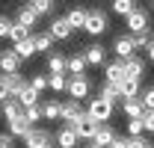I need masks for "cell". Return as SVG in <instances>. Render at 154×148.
<instances>
[{
	"instance_id": "obj_1",
	"label": "cell",
	"mask_w": 154,
	"mask_h": 148,
	"mask_svg": "<svg viewBox=\"0 0 154 148\" xmlns=\"http://www.w3.org/2000/svg\"><path fill=\"white\" fill-rule=\"evenodd\" d=\"M86 113H89L95 122H110V119H113V113H116V104L98 95V98H89V104H86Z\"/></svg>"
},
{
	"instance_id": "obj_2",
	"label": "cell",
	"mask_w": 154,
	"mask_h": 148,
	"mask_svg": "<svg viewBox=\"0 0 154 148\" xmlns=\"http://www.w3.org/2000/svg\"><path fill=\"white\" fill-rule=\"evenodd\" d=\"M89 36H104L107 30H110V18H107V12H101V9H89V15H86V27H83Z\"/></svg>"
},
{
	"instance_id": "obj_3",
	"label": "cell",
	"mask_w": 154,
	"mask_h": 148,
	"mask_svg": "<svg viewBox=\"0 0 154 148\" xmlns=\"http://www.w3.org/2000/svg\"><path fill=\"white\" fill-rule=\"evenodd\" d=\"M65 92H68V98H74V101H83V98H89V92H92V83H89L86 74H71Z\"/></svg>"
},
{
	"instance_id": "obj_4",
	"label": "cell",
	"mask_w": 154,
	"mask_h": 148,
	"mask_svg": "<svg viewBox=\"0 0 154 148\" xmlns=\"http://www.w3.org/2000/svg\"><path fill=\"white\" fill-rule=\"evenodd\" d=\"M98 125H101V122H95L86 110H83V116H77V122H71V128L77 130V136H80V139H86V142H89V139H95Z\"/></svg>"
},
{
	"instance_id": "obj_5",
	"label": "cell",
	"mask_w": 154,
	"mask_h": 148,
	"mask_svg": "<svg viewBox=\"0 0 154 148\" xmlns=\"http://www.w3.org/2000/svg\"><path fill=\"white\" fill-rule=\"evenodd\" d=\"M83 56H86V65H89V68H101V65L107 62V48L98 45V42H92V45L83 48Z\"/></svg>"
},
{
	"instance_id": "obj_6",
	"label": "cell",
	"mask_w": 154,
	"mask_h": 148,
	"mask_svg": "<svg viewBox=\"0 0 154 148\" xmlns=\"http://www.w3.org/2000/svg\"><path fill=\"white\" fill-rule=\"evenodd\" d=\"M48 33H51V39H54V42H68V39L74 36V30L68 27V21H65V18H51Z\"/></svg>"
},
{
	"instance_id": "obj_7",
	"label": "cell",
	"mask_w": 154,
	"mask_h": 148,
	"mask_svg": "<svg viewBox=\"0 0 154 148\" xmlns=\"http://www.w3.org/2000/svg\"><path fill=\"white\" fill-rule=\"evenodd\" d=\"M125 27L131 30V36H134V33H139V30H148V27H151L148 12H145V9H134V12L125 18Z\"/></svg>"
},
{
	"instance_id": "obj_8",
	"label": "cell",
	"mask_w": 154,
	"mask_h": 148,
	"mask_svg": "<svg viewBox=\"0 0 154 148\" xmlns=\"http://www.w3.org/2000/svg\"><path fill=\"white\" fill-rule=\"evenodd\" d=\"M51 145V130L45 128H33L24 136V148H48Z\"/></svg>"
},
{
	"instance_id": "obj_9",
	"label": "cell",
	"mask_w": 154,
	"mask_h": 148,
	"mask_svg": "<svg viewBox=\"0 0 154 148\" xmlns=\"http://www.w3.org/2000/svg\"><path fill=\"white\" fill-rule=\"evenodd\" d=\"M80 145V136H77V130L71 125H65L62 122V128L57 130V148H77Z\"/></svg>"
},
{
	"instance_id": "obj_10",
	"label": "cell",
	"mask_w": 154,
	"mask_h": 148,
	"mask_svg": "<svg viewBox=\"0 0 154 148\" xmlns=\"http://www.w3.org/2000/svg\"><path fill=\"white\" fill-rule=\"evenodd\" d=\"M21 59L15 51H0V74H18L21 71Z\"/></svg>"
},
{
	"instance_id": "obj_11",
	"label": "cell",
	"mask_w": 154,
	"mask_h": 148,
	"mask_svg": "<svg viewBox=\"0 0 154 148\" xmlns=\"http://www.w3.org/2000/svg\"><path fill=\"white\" fill-rule=\"evenodd\" d=\"M113 54L119 56V59H128V56L136 54V45H134V36H119L113 42Z\"/></svg>"
},
{
	"instance_id": "obj_12",
	"label": "cell",
	"mask_w": 154,
	"mask_h": 148,
	"mask_svg": "<svg viewBox=\"0 0 154 148\" xmlns=\"http://www.w3.org/2000/svg\"><path fill=\"white\" fill-rule=\"evenodd\" d=\"M0 116H3L6 122H12V119L24 116V107H21V101H18V98H6V101H0Z\"/></svg>"
},
{
	"instance_id": "obj_13",
	"label": "cell",
	"mask_w": 154,
	"mask_h": 148,
	"mask_svg": "<svg viewBox=\"0 0 154 148\" xmlns=\"http://www.w3.org/2000/svg\"><path fill=\"white\" fill-rule=\"evenodd\" d=\"M104 80H107V83H122V80H125V59L107 62V65H104Z\"/></svg>"
},
{
	"instance_id": "obj_14",
	"label": "cell",
	"mask_w": 154,
	"mask_h": 148,
	"mask_svg": "<svg viewBox=\"0 0 154 148\" xmlns=\"http://www.w3.org/2000/svg\"><path fill=\"white\" fill-rule=\"evenodd\" d=\"M77 116H83V104L80 101H74V98H68V101H62V122L65 125H71V122H77Z\"/></svg>"
},
{
	"instance_id": "obj_15",
	"label": "cell",
	"mask_w": 154,
	"mask_h": 148,
	"mask_svg": "<svg viewBox=\"0 0 154 148\" xmlns=\"http://www.w3.org/2000/svg\"><path fill=\"white\" fill-rule=\"evenodd\" d=\"M119 89H122V98L128 101V98H139L142 83H139V77H125V80L119 83Z\"/></svg>"
},
{
	"instance_id": "obj_16",
	"label": "cell",
	"mask_w": 154,
	"mask_h": 148,
	"mask_svg": "<svg viewBox=\"0 0 154 148\" xmlns=\"http://www.w3.org/2000/svg\"><path fill=\"white\" fill-rule=\"evenodd\" d=\"M59 116H62V101H54V98L42 101V119L45 122H57Z\"/></svg>"
},
{
	"instance_id": "obj_17",
	"label": "cell",
	"mask_w": 154,
	"mask_h": 148,
	"mask_svg": "<svg viewBox=\"0 0 154 148\" xmlns=\"http://www.w3.org/2000/svg\"><path fill=\"white\" fill-rule=\"evenodd\" d=\"M86 15H89V9H80V6H74V9H68L65 21H68V27L77 33V30H83V27H86Z\"/></svg>"
},
{
	"instance_id": "obj_18",
	"label": "cell",
	"mask_w": 154,
	"mask_h": 148,
	"mask_svg": "<svg viewBox=\"0 0 154 148\" xmlns=\"http://www.w3.org/2000/svg\"><path fill=\"white\" fill-rule=\"evenodd\" d=\"M142 71H145V59L142 56H128L125 59V77H142Z\"/></svg>"
},
{
	"instance_id": "obj_19",
	"label": "cell",
	"mask_w": 154,
	"mask_h": 148,
	"mask_svg": "<svg viewBox=\"0 0 154 148\" xmlns=\"http://www.w3.org/2000/svg\"><path fill=\"white\" fill-rule=\"evenodd\" d=\"M33 128H36V125H30V122H27V116H18V119H12V122H9V133H12L15 139H18V136L24 139Z\"/></svg>"
},
{
	"instance_id": "obj_20",
	"label": "cell",
	"mask_w": 154,
	"mask_h": 148,
	"mask_svg": "<svg viewBox=\"0 0 154 148\" xmlns=\"http://www.w3.org/2000/svg\"><path fill=\"white\" fill-rule=\"evenodd\" d=\"M18 24H24V27H30V30H33V27H36L38 24V12L36 9H33V6H30V3H24V6H21L18 9Z\"/></svg>"
},
{
	"instance_id": "obj_21",
	"label": "cell",
	"mask_w": 154,
	"mask_h": 148,
	"mask_svg": "<svg viewBox=\"0 0 154 148\" xmlns=\"http://www.w3.org/2000/svg\"><path fill=\"white\" fill-rule=\"evenodd\" d=\"M86 68H89V65H86L83 51H80V54H71L68 59H65V74H83Z\"/></svg>"
},
{
	"instance_id": "obj_22",
	"label": "cell",
	"mask_w": 154,
	"mask_h": 148,
	"mask_svg": "<svg viewBox=\"0 0 154 148\" xmlns=\"http://www.w3.org/2000/svg\"><path fill=\"white\" fill-rule=\"evenodd\" d=\"M122 113H125L128 119H142L145 107H142V101H139V98H128V101H122Z\"/></svg>"
},
{
	"instance_id": "obj_23",
	"label": "cell",
	"mask_w": 154,
	"mask_h": 148,
	"mask_svg": "<svg viewBox=\"0 0 154 148\" xmlns=\"http://www.w3.org/2000/svg\"><path fill=\"white\" fill-rule=\"evenodd\" d=\"M116 136H119V133H116L113 128H110V125H107V122H101V125H98V133H95V139H92V142H98V145H110V142H113Z\"/></svg>"
},
{
	"instance_id": "obj_24",
	"label": "cell",
	"mask_w": 154,
	"mask_h": 148,
	"mask_svg": "<svg viewBox=\"0 0 154 148\" xmlns=\"http://www.w3.org/2000/svg\"><path fill=\"white\" fill-rule=\"evenodd\" d=\"M101 98H107V101H113V104H122L125 98H122V89H119V83H107L104 80V86H101Z\"/></svg>"
},
{
	"instance_id": "obj_25",
	"label": "cell",
	"mask_w": 154,
	"mask_h": 148,
	"mask_svg": "<svg viewBox=\"0 0 154 148\" xmlns=\"http://www.w3.org/2000/svg\"><path fill=\"white\" fill-rule=\"evenodd\" d=\"M65 59H68V56L51 51V54H48V71L51 74H65Z\"/></svg>"
},
{
	"instance_id": "obj_26",
	"label": "cell",
	"mask_w": 154,
	"mask_h": 148,
	"mask_svg": "<svg viewBox=\"0 0 154 148\" xmlns=\"http://www.w3.org/2000/svg\"><path fill=\"white\" fill-rule=\"evenodd\" d=\"M110 9H113L116 15L128 18V15H131L134 9H139V6H136V0H113V3H110Z\"/></svg>"
},
{
	"instance_id": "obj_27",
	"label": "cell",
	"mask_w": 154,
	"mask_h": 148,
	"mask_svg": "<svg viewBox=\"0 0 154 148\" xmlns=\"http://www.w3.org/2000/svg\"><path fill=\"white\" fill-rule=\"evenodd\" d=\"M12 51L21 56V59H30V56H36V45H33V36L24 39V42H18V45H12Z\"/></svg>"
},
{
	"instance_id": "obj_28",
	"label": "cell",
	"mask_w": 154,
	"mask_h": 148,
	"mask_svg": "<svg viewBox=\"0 0 154 148\" xmlns=\"http://www.w3.org/2000/svg\"><path fill=\"white\" fill-rule=\"evenodd\" d=\"M6 83H9V98H18L21 89L27 86V80L21 77V71H18V74H6Z\"/></svg>"
},
{
	"instance_id": "obj_29",
	"label": "cell",
	"mask_w": 154,
	"mask_h": 148,
	"mask_svg": "<svg viewBox=\"0 0 154 148\" xmlns=\"http://www.w3.org/2000/svg\"><path fill=\"white\" fill-rule=\"evenodd\" d=\"M33 36V30L30 27H24V24H12V33H9V39H12V45H18V42H24V39H30Z\"/></svg>"
},
{
	"instance_id": "obj_30",
	"label": "cell",
	"mask_w": 154,
	"mask_h": 148,
	"mask_svg": "<svg viewBox=\"0 0 154 148\" xmlns=\"http://www.w3.org/2000/svg\"><path fill=\"white\" fill-rule=\"evenodd\" d=\"M30 6L38 12V18L42 15H54V9H57V0H30Z\"/></svg>"
},
{
	"instance_id": "obj_31",
	"label": "cell",
	"mask_w": 154,
	"mask_h": 148,
	"mask_svg": "<svg viewBox=\"0 0 154 148\" xmlns=\"http://www.w3.org/2000/svg\"><path fill=\"white\" fill-rule=\"evenodd\" d=\"M65 86H68V74H51L48 77V89L51 92H65Z\"/></svg>"
},
{
	"instance_id": "obj_32",
	"label": "cell",
	"mask_w": 154,
	"mask_h": 148,
	"mask_svg": "<svg viewBox=\"0 0 154 148\" xmlns=\"http://www.w3.org/2000/svg\"><path fill=\"white\" fill-rule=\"evenodd\" d=\"M18 101H21V107H30V104H38V92L27 83L24 89H21V95H18Z\"/></svg>"
},
{
	"instance_id": "obj_33",
	"label": "cell",
	"mask_w": 154,
	"mask_h": 148,
	"mask_svg": "<svg viewBox=\"0 0 154 148\" xmlns=\"http://www.w3.org/2000/svg\"><path fill=\"white\" fill-rule=\"evenodd\" d=\"M33 45H36V54L38 51H51L54 39H51V33H33Z\"/></svg>"
},
{
	"instance_id": "obj_34",
	"label": "cell",
	"mask_w": 154,
	"mask_h": 148,
	"mask_svg": "<svg viewBox=\"0 0 154 148\" xmlns=\"http://www.w3.org/2000/svg\"><path fill=\"white\" fill-rule=\"evenodd\" d=\"M151 42H154L151 27H148V30H139V33H134V45H136V51H139V48H148Z\"/></svg>"
},
{
	"instance_id": "obj_35",
	"label": "cell",
	"mask_w": 154,
	"mask_h": 148,
	"mask_svg": "<svg viewBox=\"0 0 154 148\" xmlns=\"http://www.w3.org/2000/svg\"><path fill=\"white\" fill-rule=\"evenodd\" d=\"M24 116H27V122H30V125L42 122V101H38V104H30V107H24Z\"/></svg>"
},
{
	"instance_id": "obj_36",
	"label": "cell",
	"mask_w": 154,
	"mask_h": 148,
	"mask_svg": "<svg viewBox=\"0 0 154 148\" xmlns=\"http://www.w3.org/2000/svg\"><path fill=\"white\" fill-rule=\"evenodd\" d=\"M142 133H145L142 119H128V136H142Z\"/></svg>"
},
{
	"instance_id": "obj_37",
	"label": "cell",
	"mask_w": 154,
	"mask_h": 148,
	"mask_svg": "<svg viewBox=\"0 0 154 148\" xmlns=\"http://www.w3.org/2000/svg\"><path fill=\"white\" fill-rule=\"evenodd\" d=\"M139 101H142L145 110H154V86H145V89L139 92Z\"/></svg>"
},
{
	"instance_id": "obj_38",
	"label": "cell",
	"mask_w": 154,
	"mask_h": 148,
	"mask_svg": "<svg viewBox=\"0 0 154 148\" xmlns=\"http://www.w3.org/2000/svg\"><path fill=\"white\" fill-rule=\"evenodd\" d=\"M125 145L128 148H151L148 139H145V133H142V136H125Z\"/></svg>"
},
{
	"instance_id": "obj_39",
	"label": "cell",
	"mask_w": 154,
	"mask_h": 148,
	"mask_svg": "<svg viewBox=\"0 0 154 148\" xmlns=\"http://www.w3.org/2000/svg\"><path fill=\"white\" fill-rule=\"evenodd\" d=\"M30 86H33V89H36V92L42 95L45 89H48V77H45V74H33V80H30Z\"/></svg>"
},
{
	"instance_id": "obj_40",
	"label": "cell",
	"mask_w": 154,
	"mask_h": 148,
	"mask_svg": "<svg viewBox=\"0 0 154 148\" xmlns=\"http://www.w3.org/2000/svg\"><path fill=\"white\" fill-rule=\"evenodd\" d=\"M12 24H15L12 18L0 15V39H9V33H12Z\"/></svg>"
},
{
	"instance_id": "obj_41",
	"label": "cell",
	"mask_w": 154,
	"mask_h": 148,
	"mask_svg": "<svg viewBox=\"0 0 154 148\" xmlns=\"http://www.w3.org/2000/svg\"><path fill=\"white\" fill-rule=\"evenodd\" d=\"M142 125H145V133H154V110L142 113Z\"/></svg>"
},
{
	"instance_id": "obj_42",
	"label": "cell",
	"mask_w": 154,
	"mask_h": 148,
	"mask_svg": "<svg viewBox=\"0 0 154 148\" xmlns=\"http://www.w3.org/2000/svg\"><path fill=\"white\" fill-rule=\"evenodd\" d=\"M0 148H15V136L12 133H0Z\"/></svg>"
},
{
	"instance_id": "obj_43",
	"label": "cell",
	"mask_w": 154,
	"mask_h": 148,
	"mask_svg": "<svg viewBox=\"0 0 154 148\" xmlns=\"http://www.w3.org/2000/svg\"><path fill=\"white\" fill-rule=\"evenodd\" d=\"M9 98V83H6V74H0V101Z\"/></svg>"
},
{
	"instance_id": "obj_44",
	"label": "cell",
	"mask_w": 154,
	"mask_h": 148,
	"mask_svg": "<svg viewBox=\"0 0 154 148\" xmlns=\"http://www.w3.org/2000/svg\"><path fill=\"white\" fill-rule=\"evenodd\" d=\"M107 148H128V145H125V136H116V139H113Z\"/></svg>"
},
{
	"instance_id": "obj_45",
	"label": "cell",
	"mask_w": 154,
	"mask_h": 148,
	"mask_svg": "<svg viewBox=\"0 0 154 148\" xmlns=\"http://www.w3.org/2000/svg\"><path fill=\"white\" fill-rule=\"evenodd\" d=\"M148 62H154V42L148 45Z\"/></svg>"
},
{
	"instance_id": "obj_46",
	"label": "cell",
	"mask_w": 154,
	"mask_h": 148,
	"mask_svg": "<svg viewBox=\"0 0 154 148\" xmlns=\"http://www.w3.org/2000/svg\"><path fill=\"white\" fill-rule=\"evenodd\" d=\"M83 148H104V145H98V142H92V139H89V145H83Z\"/></svg>"
},
{
	"instance_id": "obj_47",
	"label": "cell",
	"mask_w": 154,
	"mask_h": 148,
	"mask_svg": "<svg viewBox=\"0 0 154 148\" xmlns=\"http://www.w3.org/2000/svg\"><path fill=\"white\" fill-rule=\"evenodd\" d=\"M48 148H54V145H48Z\"/></svg>"
},
{
	"instance_id": "obj_48",
	"label": "cell",
	"mask_w": 154,
	"mask_h": 148,
	"mask_svg": "<svg viewBox=\"0 0 154 148\" xmlns=\"http://www.w3.org/2000/svg\"><path fill=\"white\" fill-rule=\"evenodd\" d=\"M27 3H30V0H27Z\"/></svg>"
}]
</instances>
